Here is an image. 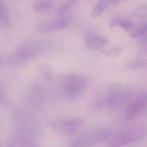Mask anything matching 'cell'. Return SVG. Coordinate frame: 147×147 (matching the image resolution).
I'll list each match as a JSON object with an SVG mask.
<instances>
[{
	"mask_svg": "<svg viewBox=\"0 0 147 147\" xmlns=\"http://www.w3.org/2000/svg\"><path fill=\"white\" fill-rule=\"evenodd\" d=\"M133 93L131 90L124 89L119 84L113 83L92 102L89 109L92 112L105 109L112 111H119L126 107Z\"/></svg>",
	"mask_w": 147,
	"mask_h": 147,
	"instance_id": "obj_1",
	"label": "cell"
},
{
	"mask_svg": "<svg viewBox=\"0 0 147 147\" xmlns=\"http://www.w3.org/2000/svg\"><path fill=\"white\" fill-rule=\"evenodd\" d=\"M146 134L145 127L133 125L119 130L107 139V147H123L142 139Z\"/></svg>",
	"mask_w": 147,
	"mask_h": 147,
	"instance_id": "obj_2",
	"label": "cell"
},
{
	"mask_svg": "<svg viewBox=\"0 0 147 147\" xmlns=\"http://www.w3.org/2000/svg\"><path fill=\"white\" fill-rule=\"evenodd\" d=\"M62 88L67 98L75 100L84 92L88 85V80L82 75L68 74L61 78Z\"/></svg>",
	"mask_w": 147,
	"mask_h": 147,
	"instance_id": "obj_3",
	"label": "cell"
},
{
	"mask_svg": "<svg viewBox=\"0 0 147 147\" xmlns=\"http://www.w3.org/2000/svg\"><path fill=\"white\" fill-rule=\"evenodd\" d=\"M109 128H101L78 138L68 147H89L107 140L111 134Z\"/></svg>",
	"mask_w": 147,
	"mask_h": 147,
	"instance_id": "obj_4",
	"label": "cell"
},
{
	"mask_svg": "<svg viewBox=\"0 0 147 147\" xmlns=\"http://www.w3.org/2000/svg\"><path fill=\"white\" fill-rule=\"evenodd\" d=\"M147 96L146 92L134 93L129 104L125 107L124 120L129 121L138 116L147 106Z\"/></svg>",
	"mask_w": 147,
	"mask_h": 147,
	"instance_id": "obj_5",
	"label": "cell"
},
{
	"mask_svg": "<svg viewBox=\"0 0 147 147\" xmlns=\"http://www.w3.org/2000/svg\"><path fill=\"white\" fill-rule=\"evenodd\" d=\"M71 16H61L49 20L39 22L37 24L36 28L41 33H48L63 30L67 27L72 21Z\"/></svg>",
	"mask_w": 147,
	"mask_h": 147,
	"instance_id": "obj_6",
	"label": "cell"
},
{
	"mask_svg": "<svg viewBox=\"0 0 147 147\" xmlns=\"http://www.w3.org/2000/svg\"><path fill=\"white\" fill-rule=\"evenodd\" d=\"M82 119L78 117H67L56 121L53 125L54 129L59 133L68 136L80 131L84 125Z\"/></svg>",
	"mask_w": 147,
	"mask_h": 147,
	"instance_id": "obj_7",
	"label": "cell"
},
{
	"mask_svg": "<svg viewBox=\"0 0 147 147\" xmlns=\"http://www.w3.org/2000/svg\"><path fill=\"white\" fill-rule=\"evenodd\" d=\"M85 39L87 47L92 51L101 49L108 44L106 38L94 30H90L87 32Z\"/></svg>",
	"mask_w": 147,
	"mask_h": 147,
	"instance_id": "obj_8",
	"label": "cell"
},
{
	"mask_svg": "<svg viewBox=\"0 0 147 147\" xmlns=\"http://www.w3.org/2000/svg\"><path fill=\"white\" fill-rule=\"evenodd\" d=\"M13 55L22 63L27 59H34L37 56V54L35 50L32 47L27 45L20 46Z\"/></svg>",
	"mask_w": 147,
	"mask_h": 147,
	"instance_id": "obj_9",
	"label": "cell"
},
{
	"mask_svg": "<svg viewBox=\"0 0 147 147\" xmlns=\"http://www.w3.org/2000/svg\"><path fill=\"white\" fill-rule=\"evenodd\" d=\"M147 23L146 20L138 22L134 26L131 30L128 32V34L132 38L140 37L144 33H146Z\"/></svg>",
	"mask_w": 147,
	"mask_h": 147,
	"instance_id": "obj_10",
	"label": "cell"
},
{
	"mask_svg": "<svg viewBox=\"0 0 147 147\" xmlns=\"http://www.w3.org/2000/svg\"><path fill=\"white\" fill-rule=\"evenodd\" d=\"M38 72L44 80L46 81H51L53 77L52 68L47 64H41L38 66Z\"/></svg>",
	"mask_w": 147,
	"mask_h": 147,
	"instance_id": "obj_11",
	"label": "cell"
},
{
	"mask_svg": "<svg viewBox=\"0 0 147 147\" xmlns=\"http://www.w3.org/2000/svg\"><path fill=\"white\" fill-rule=\"evenodd\" d=\"M77 2V1L74 0L64 1L57 7L56 10V13L60 16H63L70 10Z\"/></svg>",
	"mask_w": 147,
	"mask_h": 147,
	"instance_id": "obj_12",
	"label": "cell"
},
{
	"mask_svg": "<svg viewBox=\"0 0 147 147\" xmlns=\"http://www.w3.org/2000/svg\"><path fill=\"white\" fill-rule=\"evenodd\" d=\"M53 3L50 1H38L33 6V10L37 12H42L49 11L53 7Z\"/></svg>",
	"mask_w": 147,
	"mask_h": 147,
	"instance_id": "obj_13",
	"label": "cell"
},
{
	"mask_svg": "<svg viewBox=\"0 0 147 147\" xmlns=\"http://www.w3.org/2000/svg\"><path fill=\"white\" fill-rule=\"evenodd\" d=\"M107 2L108 1H99L96 3L92 12V18H98L103 13L106 8Z\"/></svg>",
	"mask_w": 147,
	"mask_h": 147,
	"instance_id": "obj_14",
	"label": "cell"
},
{
	"mask_svg": "<svg viewBox=\"0 0 147 147\" xmlns=\"http://www.w3.org/2000/svg\"><path fill=\"white\" fill-rule=\"evenodd\" d=\"M147 6L143 5L136 8L131 15L141 20H146L147 18Z\"/></svg>",
	"mask_w": 147,
	"mask_h": 147,
	"instance_id": "obj_15",
	"label": "cell"
},
{
	"mask_svg": "<svg viewBox=\"0 0 147 147\" xmlns=\"http://www.w3.org/2000/svg\"><path fill=\"white\" fill-rule=\"evenodd\" d=\"M101 53L105 56L113 58L118 56L121 52V49L118 47H112L101 50Z\"/></svg>",
	"mask_w": 147,
	"mask_h": 147,
	"instance_id": "obj_16",
	"label": "cell"
},
{
	"mask_svg": "<svg viewBox=\"0 0 147 147\" xmlns=\"http://www.w3.org/2000/svg\"><path fill=\"white\" fill-rule=\"evenodd\" d=\"M134 25V22L131 20L119 18L118 26H120L125 30L129 31L133 28Z\"/></svg>",
	"mask_w": 147,
	"mask_h": 147,
	"instance_id": "obj_17",
	"label": "cell"
},
{
	"mask_svg": "<svg viewBox=\"0 0 147 147\" xmlns=\"http://www.w3.org/2000/svg\"><path fill=\"white\" fill-rule=\"evenodd\" d=\"M0 23L7 24L9 23L8 14L6 7L4 2L0 1Z\"/></svg>",
	"mask_w": 147,
	"mask_h": 147,
	"instance_id": "obj_18",
	"label": "cell"
},
{
	"mask_svg": "<svg viewBox=\"0 0 147 147\" xmlns=\"http://www.w3.org/2000/svg\"><path fill=\"white\" fill-rule=\"evenodd\" d=\"M146 61L144 60H134L129 63V67L133 68H137L141 67L146 66Z\"/></svg>",
	"mask_w": 147,
	"mask_h": 147,
	"instance_id": "obj_19",
	"label": "cell"
},
{
	"mask_svg": "<svg viewBox=\"0 0 147 147\" xmlns=\"http://www.w3.org/2000/svg\"><path fill=\"white\" fill-rule=\"evenodd\" d=\"M110 2L111 5L113 6H116L119 4L120 1H109Z\"/></svg>",
	"mask_w": 147,
	"mask_h": 147,
	"instance_id": "obj_20",
	"label": "cell"
},
{
	"mask_svg": "<svg viewBox=\"0 0 147 147\" xmlns=\"http://www.w3.org/2000/svg\"><path fill=\"white\" fill-rule=\"evenodd\" d=\"M1 93H2V89H1V87L0 84V96L1 95Z\"/></svg>",
	"mask_w": 147,
	"mask_h": 147,
	"instance_id": "obj_21",
	"label": "cell"
},
{
	"mask_svg": "<svg viewBox=\"0 0 147 147\" xmlns=\"http://www.w3.org/2000/svg\"><path fill=\"white\" fill-rule=\"evenodd\" d=\"M8 147H14V146H13V145L11 144H9V145H8Z\"/></svg>",
	"mask_w": 147,
	"mask_h": 147,
	"instance_id": "obj_22",
	"label": "cell"
}]
</instances>
